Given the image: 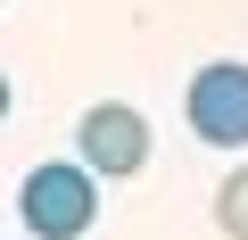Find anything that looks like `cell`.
<instances>
[{"mask_svg": "<svg viewBox=\"0 0 248 240\" xmlns=\"http://www.w3.org/2000/svg\"><path fill=\"white\" fill-rule=\"evenodd\" d=\"M17 215L33 240H83L99 224V174H83L75 158H50L17 182Z\"/></svg>", "mask_w": 248, "mask_h": 240, "instance_id": "obj_1", "label": "cell"}, {"mask_svg": "<svg viewBox=\"0 0 248 240\" xmlns=\"http://www.w3.org/2000/svg\"><path fill=\"white\" fill-rule=\"evenodd\" d=\"M75 166L99 174V182H124L149 166V116L124 108V99H91L75 116Z\"/></svg>", "mask_w": 248, "mask_h": 240, "instance_id": "obj_2", "label": "cell"}, {"mask_svg": "<svg viewBox=\"0 0 248 240\" xmlns=\"http://www.w3.org/2000/svg\"><path fill=\"white\" fill-rule=\"evenodd\" d=\"M182 108H190V133L207 149H248V66L240 58H207L190 75Z\"/></svg>", "mask_w": 248, "mask_h": 240, "instance_id": "obj_3", "label": "cell"}, {"mask_svg": "<svg viewBox=\"0 0 248 240\" xmlns=\"http://www.w3.org/2000/svg\"><path fill=\"white\" fill-rule=\"evenodd\" d=\"M215 224H223V240H248V166L215 182Z\"/></svg>", "mask_w": 248, "mask_h": 240, "instance_id": "obj_4", "label": "cell"}, {"mask_svg": "<svg viewBox=\"0 0 248 240\" xmlns=\"http://www.w3.org/2000/svg\"><path fill=\"white\" fill-rule=\"evenodd\" d=\"M9 99H17V91H9V75H0V116H9Z\"/></svg>", "mask_w": 248, "mask_h": 240, "instance_id": "obj_5", "label": "cell"}]
</instances>
